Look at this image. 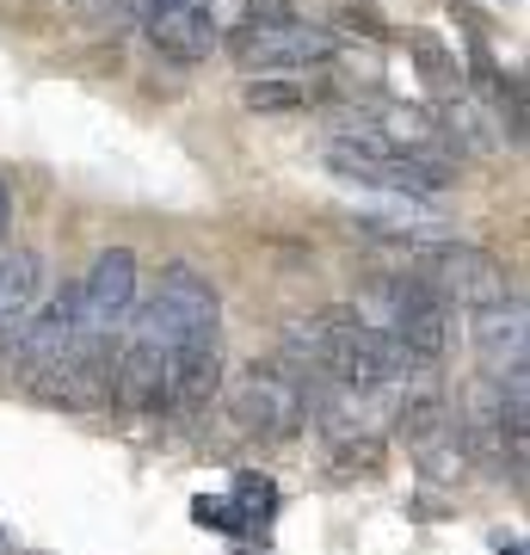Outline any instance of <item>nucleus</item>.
Masks as SVG:
<instances>
[{"mask_svg":"<svg viewBox=\"0 0 530 555\" xmlns=\"http://www.w3.org/2000/svg\"><path fill=\"white\" fill-rule=\"evenodd\" d=\"M112 401H124L130 414H160V408H173V339L160 327L155 302L130 309V321H124L118 364H112Z\"/></svg>","mask_w":530,"mask_h":555,"instance_id":"nucleus-4","label":"nucleus"},{"mask_svg":"<svg viewBox=\"0 0 530 555\" xmlns=\"http://www.w3.org/2000/svg\"><path fill=\"white\" fill-rule=\"evenodd\" d=\"M137 309V254L130 247H105L75 284V321L87 339H118L124 321Z\"/></svg>","mask_w":530,"mask_h":555,"instance_id":"nucleus-6","label":"nucleus"},{"mask_svg":"<svg viewBox=\"0 0 530 555\" xmlns=\"http://www.w3.org/2000/svg\"><path fill=\"white\" fill-rule=\"evenodd\" d=\"M321 160H327V173L352 179V185H371V192L438 198V192L451 185V167L408 155V149H395L389 137H376V130H364V124H352V118L327 130V142H321Z\"/></svg>","mask_w":530,"mask_h":555,"instance_id":"nucleus-1","label":"nucleus"},{"mask_svg":"<svg viewBox=\"0 0 530 555\" xmlns=\"http://www.w3.org/2000/svg\"><path fill=\"white\" fill-rule=\"evenodd\" d=\"M7 222H13V198H7V185H0V241H7Z\"/></svg>","mask_w":530,"mask_h":555,"instance_id":"nucleus-16","label":"nucleus"},{"mask_svg":"<svg viewBox=\"0 0 530 555\" xmlns=\"http://www.w3.org/2000/svg\"><path fill=\"white\" fill-rule=\"evenodd\" d=\"M229 414L247 438H266V444H284L309 426V396L296 371L277 358V364H247L235 383H229Z\"/></svg>","mask_w":530,"mask_h":555,"instance_id":"nucleus-5","label":"nucleus"},{"mask_svg":"<svg viewBox=\"0 0 530 555\" xmlns=\"http://www.w3.org/2000/svg\"><path fill=\"white\" fill-rule=\"evenodd\" d=\"M247 112H309L327 100V75L321 68H266L241 87Z\"/></svg>","mask_w":530,"mask_h":555,"instance_id":"nucleus-12","label":"nucleus"},{"mask_svg":"<svg viewBox=\"0 0 530 555\" xmlns=\"http://www.w3.org/2000/svg\"><path fill=\"white\" fill-rule=\"evenodd\" d=\"M469 339H475V352H481V364H488V377L493 383H525V297L512 291V297L488 302V309H469Z\"/></svg>","mask_w":530,"mask_h":555,"instance_id":"nucleus-8","label":"nucleus"},{"mask_svg":"<svg viewBox=\"0 0 530 555\" xmlns=\"http://www.w3.org/2000/svg\"><path fill=\"white\" fill-rule=\"evenodd\" d=\"M38 291H43V259L31 254V247L0 254V352L13 346V334L25 327V315L38 309Z\"/></svg>","mask_w":530,"mask_h":555,"instance_id":"nucleus-11","label":"nucleus"},{"mask_svg":"<svg viewBox=\"0 0 530 555\" xmlns=\"http://www.w3.org/2000/svg\"><path fill=\"white\" fill-rule=\"evenodd\" d=\"M444 137H451L456 155H493V149L506 142V130H500V124H493L488 112H481V105L456 87V100L444 105Z\"/></svg>","mask_w":530,"mask_h":555,"instance_id":"nucleus-13","label":"nucleus"},{"mask_svg":"<svg viewBox=\"0 0 530 555\" xmlns=\"http://www.w3.org/2000/svg\"><path fill=\"white\" fill-rule=\"evenodd\" d=\"M500 555H525V543H512V550H500Z\"/></svg>","mask_w":530,"mask_h":555,"instance_id":"nucleus-17","label":"nucleus"},{"mask_svg":"<svg viewBox=\"0 0 530 555\" xmlns=\"http://www.w3.org/2000/svg\"><path fill=\"white\" fill-rule=\"evenodd\" d=\"M142 25H148V43H155L160 56H173V62H204L222 38L217 0H173V7L142 13Z\"/></svg>","mask_w":530,"mask_h":555,"instance_id":"nucleus-10","label":"nucleus"},{"mask_svg":"<svg viewBox=\"0 0 530 555\" xmlns=\"http://www.w3.org/2000/svg\"><path fill=\"white\" fill-rule=\"evenodd\" d=\"M235 62L247 75H266V68H327L334 56V31H321L309 20H266V25H235Z\"/></svg>","mask_w":530,"mask_h":555,"instance_id":"nucleus-7","label":"nucleus"},{"mask_svg":"<svg viewBox=\"0 0 530 555\" xmlns=\"http://www.w3.org/2000/svg\"><path fill=\"white\" fill-rule=\"evenodd\" d=\"M75 334H80V321H75V284H62L50 302H38L31 315H25V327L13 334V364L25 371V383L38 377V371H50L68 346H75Z\"/></svg>","mask_w":530,"mask_h":555,"instance_id":"nucleus-9","label":"nucleus"},{"mask_svg":"<svg viewBox=\"0 0 530 555\" xmlns=\"http://www.w3.org/2000/svg\"><path fill=\"white\" fill-rule=\"evenodd\" d=\"M401 272L419 278L451 309H488V302L512 297L506 266L469 241H401Z\"/></svg>","mask_w":530,"mask_h":555,"instance_id":"nucleus-3","label":"nucleus"},{"mask_svg":"<svg viewBox=\"0 0 530 555\" xmlns=\"http://www.w3.org/2000/svg\"><path fill=\"white\" fill-rule=\"evenodd\" d=\"M272 506H277V488L266 476H235V513L247 518V531H254V525H266V518H272Z\"/></svg>","mask_w":530,"mask_h":555,"instance_id":"nucleus-14","label":"nucleus"},{"mask_svg":"<svg viewBox=\"0 0 530 555\" xmlns=\"http://www.w3.org/2000/svg\"><path fill=\"white\" fill-rule=\"evenodd\" d=\"M358 315L371 321L376 334H389L401 352H413L419 364H438L451 352V302L432 297L408 272H376L358 297Z\"/></svg>","mask_w":530,"mask_h":555,"instance_id":"nucleus-2","label":"nucleus"},{"mask_svg":"<svg viewBox=\"0 0 530 555\" xmlns=\"http://www.w3.org/2000/svg\"><path fill=\"white\" fill-rule=\"evenodd\" d=\"M192 518L204 525V531H222V537L247 531V518L235 513V500H210V494H204V500H192Z\"/></svg>","mask_w":530,"mask_h":555,"instance_id":"nucleus-15","label":"nucleus"}]
</instances>
